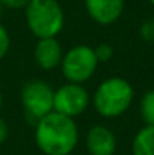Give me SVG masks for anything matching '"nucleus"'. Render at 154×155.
<instances>
[{
    "mask_svg": "<svg viewBox=\"0 0 154 155\" xmlns=\"http://www.w3.org/2000/svg\"><path fill=\"white\" fill-rule=\"evenodd\" d=\"M91 104V95L83 84L67 81L54 91L53 111L65 114L68 117L80 116Z\"/></svg>",
    "mask_w": 154,
    "mask_h": 155,
    "instance_id": "423d86ee",
    "label": "nucleus"
},
{
    "mask_svg": "<svg viewBox=\"0 0 154 155\" xmlns=\"http://www.w3.org/2000/svg\"><path fill=\"white\" fill-rule=\"evenodd\" d=\"M94 53H95V57H97L98 63L109 62V60L113 57V48H112V45L107 44V42H101V44H98L97 47H94Z\"/></svg>",
    "mask_w": 154,
    "mask_h": 155,
    "instance_id": "f8f14e48",
    "label": "nucleus"
},
{
    "mask_svg": "<svg viewBox=\"0 0 154 155\" xmlns=\"http://www.w3.org/2000/svg\"><path fill=\"white\" fill-rule=\"evenodd\" d=\"M29 2H30V0H0V3L3 5L5 9H14V11H17V9H24Z\"/></svg>",
    "mask_w": 154,
    "mask_h": 155,
    "instance_id": "2eb2a0df",
    "label": "nucleus"
},
{
    "mask_svg": "<svg viewBox=\"0 0 154 155\" xmlns=\"http://www.w3.org/2000/svg\"><path fill=\"white\" fill-rule=\"evenodd\" d=\"M135 98V91L130 81L122 77H109L97 86L91 103L95 111L107 119L124 114Z\"/></svg>",
    "mask_w": 154,
    "mask_h": 155,
    "instance_id": "f03ea898",
    "label": "nucleus"
},
{
    "mask_svg": "<svg viewBox=\"0 0 154 155\" xmlns=\"http://www.w3.org/2000/svg\"><path fill=\"white\" fill-rule=\"evenodd\" d=\"M33 57L41 69L53 71L60 66L63 50L57 38H41L33 48Z\"/></svg>",
    "mask_w": 154,
    "mask_h": 155,
    "instance_id": "1a4fd4ad",
    "label": "nucleus"
},
{
    "mask_svg": "<svg viewBox=\"0 0 154 155\" xmlns=\"http://www.w3.org/2000/svg\"><path fill=\"white\" fill-rule=\"evenodd\" d=\"M139 35L144 41L147 42H154V17L145 20L141 27H139Z\"/></svg>",
    "mask_w": 154,
    "mask_h": 155,
    "instance_id": "ddd939ff",
    "label": "nucleus"
},
{
    "mask_svg": "<svg viewBox=\"0 0 154 155\" xmlns=\"http://www.w3.org/2000/svg\"><path fill=\"white\" fill-rule=\"evenodd\" d=\"M53 97L54 89L47 81L39 78L26 81L20 92V100L26 116L35 122L53 111Z\"/></svg>",
    "mask_w": 154,
    "mask_h": 155,
    "instance_id": "39448f33",
    "label": "nucleus"
},
{
    "mask_svg": "<svg viewBox=\"0 0 154 155\" xmlns=\"http://www.w3.org/2000/svg\"><path fill=\"white\" fill-rule=\"evenodd\" d=\"M35 143L44 155H71L79 143L74 117L50 111L35 122Z\"/></svg>",
    "mask_w": 154,
    "mask_h": 155,
    "instance_id": "f257e3e1",
    "label": "nucleus"
},
{
    "mask_svg": "<svg viewBox=\"0 0 154 155\" xmlns=\"http://www.w3.org/2000/svg\"><path fill=\"white\" fill-rule=\"evenodd\" d=\"M9 137V127H8V122L0 116V145H3Z\"/></svg>",
    "mask_w": 154,
    "mask_h": 155,
    "instance_id": "dca6fc26",
    "label": "nucleus"
},
{
    "mask_svg": "<svg viewBox=\"0 0 154 155\" xmlns=\"http://www.w3.org/2000/svg\"><path fill=\"white\" fill-rule=\"evenodd\" d=\"M3 12H5V8H3V5L0 3V18H2V15H3Z\"/></svg>",
    "mask_w": 154,
    "mask_h": 155,
    "instance_id": "a211bd4d",
    "label": "nucleus"
},
{
    "mask_svg": "<svg viewBox=\"0 0 154 155\" xmlns=\"http://www.w3.org/2000/svg\"><path fill=\"white\" fill-rule=\"evenodd\" d=\"M141 114L147 125H154V91L145 92L141 100Z\"/></svg>",
    "mask_w": 154,
    "mask_h": 155,
    "instance_id": "9b49d317",
    "label": "nucleus"
},
{
    "mask_svg": "<svg viewBox=\"0 0 154 155\" xmlns=\"http://www.w3.org/2000/svg\"><path fill=\"white\" fill-rule=\"evenodd\" d=\"M85 145L89 155H115L118 142L116 136L106 125H92L85 139Z\"/></svg>",
    "mask_w": 154,
    "mask_h": 155,
    "instance_id": "6e6552de",
    "label": "nucleus"
},
{
    "mask_svg": "<svg viewBox=\"0 0 154 155\" xmlns=\"http://www.w3.org/2000/svg\"><path fill=\"white\" fill-rule=\"evenodd\" d=\"M150 3H151V5H153V6H154V0H150Z\"/></svg>",
    "mask_w": 154,
    "mask_h": 155,
    "instance_id": "6ab92c4d",
    "label": "nucleus"
},
{
    "mask_svg": "<svg viewBox=\"0 0 154 155\" xmlns=\"http://www.w3.org/2000/svg\"><path fill=\"white\" fill-rule=\"evenodd\" d=\"M125 0H85V9L92 21L100 26L116 23L124 12Z\"/></svg>",
    "mask_w": 154,
    "mask_h": 155,
    "instance_id": "0eeeda50",
    "label": "nucleus"
},
{
    "mask_svg": "<svg viewBox=\"0 0 154 155\" xmlns=\"http://www.w3.org/2000/svg\"><path fill=\"white\" fill-rule=\"evenodd\" d=\"M11 48V36L9 32L6 30V27L0 23V60L8 54Z\"/></svg>",
    "mask_w": 154,
    "mask_h": 155,
    "instance_id": "4468645a",
    "label": "nucleus"
},
{
    "mask_svg": "<svg viewBox=\"0 0 154 155\" xmlns=\"http://www.w3.org/2000/svg\"><path fill=\"white\" fill-rule=\"evenodd\" d=\"M98 66V60L95 57L94 48L91 45L79 44L71 47L68 51L63 53L60 69L62 75L70 83L83 84L92 78Z\"/></svg>",
    "mask_w": 154,
    "mask_h": 155,
    "instance_id": "20e7f679",
    "label": "nucleus"
},
{
    "mask_svg": "<svg viewBox=\"0 0 154 155\" xmlns=\"http://www.w3.org/2000/svg\"><path fill=\"white\" fill-rule=\"evenodd\" d=\"M133 155H154V125L141 128L132 143Z\"/></svg>",
    "mask_w": 154,
    "mask_h": 155,
    "instance_id": "9d476101",
    "label": "nucleus"
},
{
    "mask_svg": "<svg viewBox=\"0 0 154 155\" xmlns=\"http://www.w3.org/2000/svg\"><path fill=\"white\" fill-rule=\"evenodd\" d=\"M26 24L36 38H57L65 26V14L57 0H30L24 8Z\"/></svg>",
    "mask_w": 154,
    "mask_h": 155,
    "instance_id": "7ed1b4c3",
    "label": "nucleus"
},
{
    "mask_svg": "<svg viewBox=\"0 0 154 155\" xmlns=\"http://www.w3.org/2000/svg\"><path fill=\"white\" fill-rule=\"evenodd\" d=\"M3 105V94H2V89H0V108Z\"/></svg>",
    "mask_w": 154,
    "mask_h": 155,
    "instance_id": "f3484780",
    "label": "nucleus"
}]
</instances>
